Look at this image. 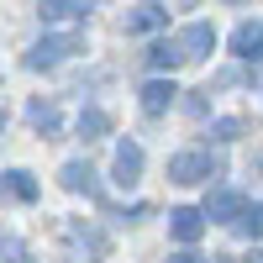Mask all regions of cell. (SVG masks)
I'll use <instances>...</instances> for the list:
<instances>
[{
	"label": "cell",
	"instance_id": "cell-1",
	"mask_svg": "<svg viewBox=\"0 0 263 263\" xmlns=\"http://www.w3.org/2000/svg\"><path fill=\"white\" fill-rule=\"evenodd\" d=\"M211 48H216V32H211V21H195V27H184L179 37L158 42V48L147 53V63H153V69H184V63H200Z\"/></svg>",
	"mask_w": 263,
	"mask_h": 263
},
{
	"label": "cell",
	"instance_id": "cell-2",
	"mask_svg": "<svg viewBox=\"0 0 263 263\" xmlns=\"http://www.w3.org/2000/svg\"><path fill=\"white\" fill-rule=\"evenodd\" d=\"M74 53H84V37H79V32H63V37H42L37 48L27 53V69H53V63L74 58Z\"/></svg>",
	"mask_w": 263,
	"mask_h": 263
},
{
	"label": "cell",
	"instance_id": "cell-3",
	"mask_svg": "<svg viewBox=\"0 0 263 263\" xmlns=\"http://www.w3.org/2000/svg\"><path fill=\"white\" fill-rule=\"evenodd\" d=\"M211 174H216L211 153H174L168 158V179L174 184H200V179H211Z\"/></svg>",
	"mask_w": 263,
	"mask_h": 263
},
{
	"label": "cell",
	"instance_id": "cell-4",
	"mask_svg": "<svg viewBox=\"0 0 263 263\" xmlns=\"http://www.w3.org/2000/svg\"><path fill=\"white\" fill-rule=\"evenodd\" d=\"M232 53L248 58V63H263V27L258 21H242V27L232 32Z\"/></svg>",
	"mask_w": 263,
	"mask_h": 263
},
{
	"label": "cell",
	"instance_id": "cell-5",
	"mask_svg": "<svg viewBox=\"0 0 263 263\" xmlns=\"http://www.w3.org/2000/svg\"><path fill=\"white\" fill-rule=\"evenodd\" d=\"M111 168H116V184H121V190H132V184H137V174H142V147H137V142H121Z\"/></svg>",
	"mask_w": 263,
	"mask_h": 263
},
{
	"label": "cell",
	"instance_id": "cell-6",
	"mask_svg": "<svg viewBox=\"0 0 263 263\" xmlns=\"http://www.w3.org/2000/svg\"><path fill=\"white\" fill-rule=\"evenodd\" d=\"M174 95H179V90H174V79H147V84H142V111H147V116H163L168 105H174Z\"/></svg>",
	"mask_w": 263,
	"mask_h": 263
},
{
	"label": "cell",
	"instance_id": "cell-7",
	"mask_svg": "<svg viewBox=\"0 0 263 263\" xmlns=\"http://www.w3.org/2000/svg\"><path fill=\"white\" fill-rule=\"evenodd\" d=\"M168 232L179 237V242H195V237L205 232V211H190V205H179V211L168 216Z\"/></svg>",
	"mask_w": 263,
	"mask_h": 263
},
{
	"label": "cell",
	"instance_id": "cell-8",
	"mask_svg": "<svg viewBox=\"0 0 263 263\" xmlns=\"http://www.w3.org/2000/svg\"><path fill=\"white\" fill-rule=\"evenodd\" d=\"M163 21H168V11L158 6V0H142V6L126 16V32H158Z\"/></svg>",
	"mask_w": 263,
	"mask_h": 263
},
{
	"label": "cell",
	"instance_id": "cell-9",
	"mask_svg": "<svg viewBox=\"0 0 263 263\" xmlns=\"http://www.w3.org/2000/svg\"><path fill=\"white\" fill-rule=\"evenodd\" d=\"M242 205H248L242 195H232V190H221V195H211V205H205V216H211V221H227V227H232L237 216H242Z\"/></svg>",
	"mask_w": 263,
	"mask_h": 263
},
{
	"label": "cell",
	"instance_id": "cell-10",
	"mask_svg": "<svg viewBox=\"0 0 263 263\" xmlns=\"http://www.w3.org/2000/svg\"><path fill=\"white\" fill-rule=\"evenodd\" d=\"M42 21H69V16H84L90 11V0H37Z\"/></svg>",
	"mask_w": 263,
	"mask_h": 263
},
{
	"label": "cell",
	"instance_id": "cell-11",
	"mask_svg": "<svg viewBox=\"0 0 263 263\" xmlns=\"http://www.w3.org/2000/svg\"><path fill=\"white\" fill-rule=\"evenodd\" d=\"M58 184L79 195V190H95V174H90V163H63L58 168Z\"/></svg>",
	"mask_w": 263,
	"mask_h": 263
},
{
	"label": "cell",
	"instance_id": "cell-12",
	"mask_svg": "<svg viewBox=\"0 0 263 263\" xmlns=\"http://www.w3.org/2000/svg\"><path fill=\"white\" fill-rule=\"evenodd\" d=\"M6 190L16 195V200H37V179H32L27 168H11V174H6Z\"/></svg>",
	"mask_w": 263,
	"mask_h": 263
},
{
	"label": "cell",
	"instance_id": "cell-13",
	"mask_svg": "<svg viewBox=\"0 0 263 263\" xmlns=\"http://www.w3.org/2000/svg\"><path fill=\"white\" fill-rule=\"evenodd\" d=\"M242 237H263V205H242V216L232 221Z\"/></svg>",
	"mask_w": 263,
	"mask_h": 263
},
{
	"label": "cell",
	"instance_id": "cell-14",
	"mask_svg": "<svg viewBox=\"0 0 263 263\" xmlns=\"http://www.w3.org/2000/svg\"><path fill=\"white\" fill-rule=\"evenodd\" d=\"M105 132H111V116L105 111H84L79 116V137H105Z\"/></svg>",
	"mask_w": 263,
	"mask_h": 263
},
{
	"label": "cell",
	"instance_id": "cell-15",
	"mask_svg": "<svg viewBox=\"0 0 263 263\" xmlns=\"http://www.w3.org/2000/svg\"><path fill=\"white\" fill-rule=\"evenodd\" d=\"M0 258H6V263H37L27 253V242H16V237H0Z\"/></svg>",
	"mask_w": 263,
	"mask_h": 263
},
{
	"label": "cell",
	"instance_id": "cell-16",
	"mask_svg": "<svg viewBox=\"0 0 263 263\" xmlns=\"http://www.w3.org/2000/svg\"><path fill=\"white\" fill-rule=\"evenodd\" d=\"M27 116H32V126H37V132H58V111H53V105H42V100H37Z\"/></svg>",
	"mask_w": 263,
	"mask_h": 263
},
{
	"label": "cell",
	"instance_id": "cell-17",
	"mask_svg": "<svg viewBox=\"0 0 263 263\" xmlns=\"http://www.w3.org/2000/svg\"><path fill=\"white\" fill-rule=\"evenodd\" d=\"M211 132H216V137H221V142H237V137H242V132H248V121H242V116H227V121H216Z\"/></svg>",
	"mask_w": 263,
	"mask_h": 263
},
{
	"label": "cell",
	"instance_id": "cell-18",
	"mask_svg": "<svg viewBox=\"0 0 263 263\" xmlns=\"http://www.w3.org/2000/svg\"><path fill=\"white\" fill-rule=\"evenodd\" d=\"M168 263H205V258H195V253H174ZM211 263H216V258H211Z\"/></svg>",
	"mask_w": 263,
	"mask_h": 263
},
{
	"label": "cell",
	"instance_id": "cell-19",
	"mask_svg": "<svg viewBox=\"0 0 263 263\" xmlns=\"http://www.w3.org/2000/svg\"><path fill=\"white\" fill-rule=\"evenodd\" d=\"M248 263H263V253H248Z\"/></svg>",
	"mask_w": 263,
	"mask_h": 263
}]
</instances>
